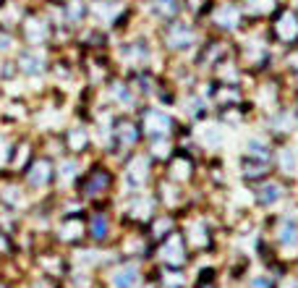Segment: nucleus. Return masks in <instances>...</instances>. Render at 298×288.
Listing matches in <instances>:
<instances>
[{"instance_id":"1","label":"nucleus","mask_w":298,"mask_h":288,"mask_svg":"<svg viewBox=\"0 0 298 288\" xmlns=\"http://www.w3.org/2000/svg\"><path fill=\"white\" fill-rule=\"evenodd\" d=\"M272 37L285 48L298 45V11L290 6H280L274 11V24H272Z\"/></svg>"},{"instance_id":"2","label":"nucleus","mask_w":298,"mask_h":288,"mask_svg":"<svg viewBox=\"0 0 298 288\" xmlns=\"http://www.w3.org/2000/svg\"><path fill=\"white\" fill-rule=\"evenodd\" d=\"M227 55H231L227 42L212 39V42H207V45H201V53L196 55V63H199V65H220Z\"/></svg>"},{"instance_id":"3","label":"nucleus","mask_w":298,"mask_h":288,"mask_svg":"<svg viewBox=\"0 0 298 288\" xmlns=\"http://www.w3.org/2000/svg\"><path fill=\"white\" fill-rule=\"evenodd\" d=\"M168 42H175L173 48H178V50H189L191 45H194V37H196V32H194V27L191 24H183V21H170V27H168Z\"/></svg>"},{"instance_id":"4","label":"nucleus","mask_w":298,"mask_h":288,"mask_svg":"<svg viewBox=\"0 0 298 288\" xmlns=\"http://www.w3.org/2000/svg\"><path fill=\"white\" fill-rule=\"evenodd\" d=\"M241 24V8L236 3H222L215 8V27L220 29H236Z\"/></svg>"},{"instance_id":"5","label":"nucleus","mask_w":298,"mask_h":288,"mask_svg":"<svg viewBox=\"0 0 298 288\" xmlns=\"http://www.w3.org/2000/svg\"><path fill=\"white\" fill-rule=\"evenodd\" d=\"M194 170V158L189 152H175V158L170 160V179L173 181H191Z\"/></svg>"},{"instance_id":"6","label":"nucleus","mask_w":298,"mask_h":288,"mask_svg":"<svg viewBox=\"0 0 298 288\" xmlns=\"http://www.w3.org/2000/svg\"><path fill=\"white\" fill-rule=\"evenodd\" d=\"M215 97V105L217 107H238V100H241V90L236 84H217V92H212Z\"/></svg>"},{"instance_id":"7","label":"nucleus","mask_w":298,"mask_h":288,"mask_svg":"<svg viewBox=\"0 0 298 288\" xmlns=\"http://www.w3.org/2000/svg\"><path fill=\"white\" fill-rule=\"evenodd\" d=\"M241 170H243V179H248V181H254V179H267V175H269V170H267L264 163L251 160V158H241Z\"/></svg>"},{"instance_id":"8","label":"nucleus","mask_w":298,"mask_h":288,"mask_svg":"<svg viewBox=\"0 0 298 288\" xmlns=\"http://www.w3.org/2000/svg\"><path fill=\"white\" fill-rule=\"evenodd\" d=\"M251 16H267L278 11V0H243L241 3Z\"/></svg>"},{"instance_id":"9","label":"nucleus","mask_w":298,"mask_h":288,"mask_svg":"<svg viewBox=\"0 0 298 288\" xmlns=\"http://www.w3.org/2000/svg\"><path fill=\"white\" fill-rule=\"evenodd\" d=\"M283 196V186L280 184H264L257 194V202L259 205H272V202H278V199Z\"/></svg>"},{"instance_id":"10","label":"nucleus","mask_w":298,"mask_h":288,"mask_svg":"<svg viewBox=\"0 0 298 288\" xmlns=\"http://www.w3.org/2000/svg\"><path fill=\"white\" fill-rule=\"evenodd\" d=\"M183 3H186L194 13H204V11L212 6V0H183Z\"/></svg>"},{"instance_id":"11","label":"nucleus","mask_w":298,"mask_h":288,"mask_svg":"<svg viewBox=\"0 0 298 288\" xmlns=\"http://www.w3.org/2000/svg\"><path fill=\"white\" fill-rule=\"evenodd\" d=\"M295 116H298V113H295Z\"/></svg>"}]
</instances>
